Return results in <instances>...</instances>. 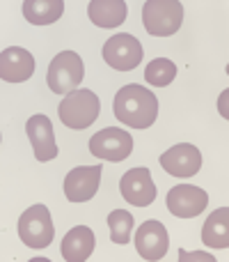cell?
I'll use <instances>...</instances> for the list:
<instances>
[{"label":"cell","mask_w":229,"mask_h":262,"mask_svg":"<svg viewBox=\"0 0 229 262\" xmlns=\"http://www.w3.org/2000/svg\"><path fill=\"white\" fill-rule=\"evenodd\" d=\"M115 118L131 129H149L158 118V99L144 85L131 83L124 85L115 97Z\"/></svg>","instance_id":"cell-1"},{"label":"cell","mask_w":229,"mask_h":262,"mask_svg":"<svg viewBox=\"0 0 229 262\" xmlns=\"http://www.w3.org/2000/svg\"><path fill=\"white\" fill-rule=\"evenodd\" d=\"M99 111H101L99 97L92 90H87V88H83V90L76 88V90L67 92V97L62 99V104L58 108V115L64 127L73 131H83L96 122Z\"/></svg>","instance_id":"cell-2"},{"label":"cell","mask_w":229,"mask_h":262,"mask_svg":"<svg viewBox=\"0 0 229 262\" xmlns=\"http://www.w3.org/2000/svg\"><path fill=\"white\" fill-rule=\"evenodd\" d=\"M184 23V5L179 0H147L142 7V26L154 37H170Z\"/></svg>","instance_id":"cell-3"},{"label":"cell","mask_w":229,"mask_h":262,"mask_svg":"<svg viewBox=\"0 0 229 262\" xmlns=\"http://www.w3.org/2000/svg\"><path fill=\"white\" fill-rule=\"evenodd\" d=\"M85 78V64L76 51H62L58 53L48 64V88L55 95H67L76 90Z\"/></svg>","instance_id":"cell-4"},{"label":"cell","mask_w":229,"mask_h":262,"mask_svg":"<svg viewBox=\"0 0 229 262\" xmlns=\"http://www.w3.org/2000/svg\"><path fill=\"white\" fill-rule=\"evenodd\" d=\"M55 237L53 219L46 205H32L18 219V239L30 249H46Z\"/></svg>","instance_id":"cell-5"},{"label":"cell","mask_w":229,"mask_h":262,"mask_svg":"<svg viewBox=\"0 0 229 262\" xmlns=\"http://www.w3.org/2000/svg\"><path fill=\"white\" fill-rule=\"evenodd\" d=\"M90 152L96 159H104L110 163H119L124 159H129V154L133 152V138L129 131L124 129H101L99 134L92 136L90 140Z\"/></svg>","instance_id":"cell-6"},{"label":"cell","mask_w":229,"mask_h":262,"mask_svg":"<svg viewBox=\"0 0 229 262\" xmlns=\"http://www.w3.org/2000/svg\"><path fill=\"white\" fill-rule=\"evenodd\" d=\"M142 44L129 32L110 37L104 44V60L117 72H131L142 62Z\"/></svg>","instance_id":"cell-7"},{"label":"cell","mask_w":229,"mask_h":262,"mask_svg":"<svg viewBox=\"0 0 229 262\" xmlns=\"http://www.w3.org/2000/svg\"><path fill=\"white\" fill-rule=\"evenodd\" d=\"M209 193L202 186L193 184H176L167 193V209L174 214L176 219H195L207 209Z\"/></svg>","instance_id":"cell-8"},{"label":"cell","mask_w":229,"mask_h":262,"mask_svg":"<svg viewBox=\"0 0 229 262\" xmlns=\"http://www.w3.org/2000/svg\"><path fill=\"white\" fill-rule=\"evenodd\" d=\"M104 166H81L73 168L64 177V195L69 203H87L96 195L101 184Z\"/></svg>","instance_id":"cell-9"},{"label":"cell","mask_w":229,"mask_h":262,"mask_svg":"<svg viewBox=\"0 0 229 262\" xmlns=\"http://www.w3.org/2000/svg\"><path fill=\"white\" fill-rule=\"evenodd\" d=\"M119 191L124 195L126 203L135 205V207H149L156 200V184L151 180L149 168H131L129 172H124L119 182Z\"/></svg>","instance_id":"cell-10"},{"label":"cell","mask_w":229,"mask_h":262,"mask_svg":"<svg viewBox=\"0 0 229 262\" xmlns=\"http://www.w3.org/2000/svg\"><path fill=\"white\" fill-rule=\"evenodd\" d=\"M161 168L172 177H193L202 168V152L190 143H179L161 154Z\"/></svg>","instance_id":"cell-11"},{"label":"cell","mask_w":229,"mask_h":262,"mask_svg":"<svg viewBox=\"0 0 229 262\" xmlns=\"http://www.w3.org/2000/svg\"><path fill=\"white\" fill-rule=\"evenodd\" d=\"M135 249L144 260H161L170 249V235L161 221H144L135 232Z\"/></svg>","instance_id":"cell-12"},{"label":"cell","mask_w":229,"mask_h":262,"mask_svg":"<svg viewBox=\"0 0 229 262\" xmlns=\"http://www.w3.org/2000/svg\"><path fill=\"white\" fill-rule=\"evenodd\" d=\"M26 134L30 138L32 152H35L37 161L46 163L50 159L58 157V143H55V134H53V124L46 115H32L26 122Z\"/></svg>","instance_id":"cell-13"},{"label":"cell","mask_w":229,"mask_h":262,"mask_svg":"<svg viewBox=\"0 0 229 262\" xmlns=\"http://www.w3.org/2000/svg\"><path fill=\"white\" fill-rule=\"evenodd\" d=\"M35 74V55L21 46H9L0 53V78L7 83H23Z\"/></svg>","instance_id":"cell-14"},{"label":"cell","mask_w":229,"mask_h":262,"mask_svg":"<svg viewBox=\"0 0 229 262\" xmlns=\"http://www.w3.org/2000/svg\"><path fill=\"white\" fill-rule=\"evenodd\" d=\"M96 246L94 232L87 226H76L73 230H69L62 239V258L67 262H85L92 255Z\"/></svg>","instance_id":"cell-15"},{"label":"cell","mask_w":229,"mask_h":262,"mask_svg":"<svg viewBox=\"0 0 229 262\" xmlns=\"http://www.w3.org/2000/svg\"><path fill=\"white\" fill-rule=\"evenodd\" d=\"M126 0H90L87 16L96 28H117L126 21Z\"/></svg>","instance_id":"cell-16"},{"label":"cell","mask_w":229,"mask_h":262,"mask_svg":"<svg viewBox=\"0 0 229 262\" xmlns=\"http://www.w3.org/2000/svg\"><path fill=\"white\" fill-rule=\"evenodd\" d=\"M64 0H23V16L32 26H50L62 18Z\"/></svg>","instance_id":"cell-17"},{"label":"cell","mask_w":229,"mask_h":262,"mask_svg":"<svg viewBox=\"0 0 229 262\" xmlns=\"http://www.w3.org/2000/svg\"><path fill=\"white\" fill-rule=\"evenodd\" d=\"M202 242L211 249L229 246V207H220L207 219L202 228Z\"/></svg>","instance_id":"cell-18"},{"label":"cell","mask_w":229,"mask_h":262,"mask_svg":"<svg viewBox=\"0 0 229 262\" xmlns=\"http://www.w3.org/2000/svg\"><path fill=\"white\" fill-rule=\"evenodd\" d=\"M144 78H147V83L154 88H165L176 78V64L167 58H156L147 64Z\"/></svg>","instance_id":"cell-19"},{"label":"cell","mask_w":229,"mask_h":262,"mask_svg":"<svg viewBox=\"0 0 229 262\" xmlns=\"http://www.w3.org/2000/svg\"><path fill=\"white\" fill-rule=\"evenodd\" d=\"M133 221L126 209H115L108 216V228H110V237H113L115 244H129L131 232H133Z\"/></svg>","instance_id":"cell-20"},{"label":"cell","mask_w":229,"mask_h":262,"mask_svg":"<svg viewBox=\"0 0 229 262\" xmlns=\"http://www.w3.org/2000/svg\"><path fill=\"white\" fill-rule=\"evenodd\" d=\"M179 260L181 262H184V260H207V262H213V255H209V253H184V251H181Z\"/></svg>","instance_id":"cell-21"},{"label":"cell","mask_w":229,"mask_h":262,"mask_svg":"<svg viewBox=\"0 0 229 262\" xmlns=\"http://www.w3.org/2000/svg\"><path fill=\"white\" fill-rule=\"evenodd\" d=\"M0 140H3V136H0Z\"/></svg>","instance_id":"cell-22"}]
</instances>
